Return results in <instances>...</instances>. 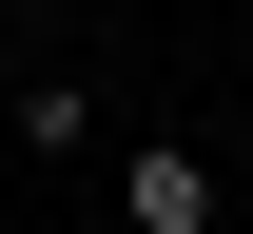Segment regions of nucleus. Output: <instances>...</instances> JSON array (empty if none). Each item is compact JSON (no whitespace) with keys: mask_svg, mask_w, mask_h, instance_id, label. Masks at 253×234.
Segmentation results:
<instances>
[{"mask_svg":"<svg viewBox=\"0 0 253 234\" xmlns=\"http://www.w3.org/2000/svg\"><path fill=\"white\" fill-rule=\"evenodd\" d=\"M0 98H20V59H0Z\"/></svg>","mask_w":253,"mask_h":234,"instance_id":"obj_3","label":"nucleus"},{"mask_svg":"<svg viewBox=\"0 0 253 234\" xmlns=\"http://www.w3.org/2000/svg\"><path fill=\"white\" fill-rule=\"evenodd\" d=\"M117 215H136V234H214V156L136 137V156H117Z\"/></svg>","mask_w":253,"mask_h":234,"instance_id":"obj_1","label":"nucleus"},{"mask_svg":"<svg viewBox=\"0 0 253 234\" xmlns=\"http://www.w3.org/2000/svg\"><path fill=\"white\" fill-rule=\"evenodd\" d=\"M78 137H97V98H78V78H59V59H39V78H20V98H0V156H78Z\"/></svg>","mask_w":253,"mask_h":234,"instance_id":"obj_2","label":"nucleus"},{"mask_svg":"<svg viewBox=\"0 0 253 234\" xmlns=\"http://www.w3.org/2000/svg\"><path fill=\"white\" fill-rule=\"evenodd\" d=\"M0 20H20V0H0Z\"/></svg>","mask_w":253,"mask_h":234,"instance_id":"obj_4","label":"nucleus"}]
</instances>
